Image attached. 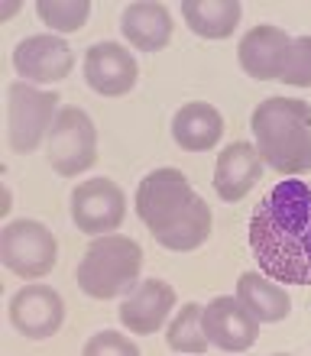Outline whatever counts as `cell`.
I'll return each mask as SVG.
<instances>
[{"label":"cell","instance_id":"obj_7","mask_svg":"<svg viewBox=\"0 0 311 356\" xmlns=\"http://www.w3.org/2000/svg\"><path fill=\"white\" fill-rule=\"evenodd\" d=\"M127 217V195L111 178H88L72 191V220L81 234H113Z\"/></svg>","mask_w":311,"mask_h":356},{"label":"cell","instance_id":"obj_12","mask_svg":"<svg viewBox=\"0 0 311 356\" xmlns=\"http://www.w3.org/2000/svg\"><path fill=\"white\" fill-rule=\"evenodd\" d=\"M140 68L130 49L120 42H97L85 56V81L101 97H123L136 88Z\"/></svg>","mask_w":311,"mask_h":356},{"label":"cell","instance_id":"obj_5","mask_svg":"<svg viewBox=\"0 0 311 356\" xmlns=\"http://www.w3.org/2000/svg\"><path fill=\"white\" fill-rule=\"evenodd\" d=\"M0 256H3V266H7L13 275L26 282L46 279L49 272L56 269L58 259V243L52 230L39 220H10L0 234Z\"/></svg>","mask_w":311,"mask_h":356},{"label":"cell","instance_id":"obj_24","mask_svg":"<svg viewBox=\"0 0 311 356\" xmlns=\"http://www.w3.org/2000/svg\"><path fill=\"white\" fill-rule=\"evenodd\" d=\"M140 347L117 330H101L85 343V356H136Z\"/></svg>","mask_w":311,"mask_h":356},{"label":"cell","instance_id":"obj_13","mask_svg":"<svg viewBox=\"0 0 311 356\" xmlns=\"http://www.w3.org/2000/svg\"><path fill=\"white\" fill-rule=\"evenodd\" d=\"M175 308V289L162 279H146L123 298L120 324L130 334H156Z\"/></svg>","mask_w":311,"mask_h":356},{"label":"cell","instance_id":"obj_9","mask_svg":"<svg viewBox=\"0 0 311 356\" xmlns=\"http://www.w3.org/2000/svg\"><path fill=\"white\" fill-rule=\"evenodd\" d=\"M10 327L26 340H46L62 330L65 321V301L52 285L42 282H29L10 298L7 308Z\"/></svg>","mask_w":311,"mask_h":356},{"label":"cell","instance_id":"obj_17","mask_svg":"<svg viewBox=\"0 0 311 356\" xmlns=\"http://www.w3.org/2000/svg\"><path fill=\"white\" fill-rule=\"evenodd\" d=\"M237 298L260 318V324H279L292 311V298L282 282L269 279L266 272H244L237 282Z\"/></svg>","mask_w":311,"mask_h":356},{"label":"cell","instance_id":"obj_15","mask_svg":"<svg viewBox=\"0 0 311 356\" xmlns=\"http://www.w3.org/2000/svg\"><path fill=\"white\" fill-rule=\"evenodd\" d=\"M263 178V159L256 152V143H230L217 156L214 191L221 201H240Z\"/></svg>","mask_w":311,"mask_h":356},{"label":"cell","instance_id":"obj_21","mask_svg":"<svg viewBox=\"0 0 311 356\" xmlns=\"http://www.w3.org/2000/svg\"><path fill=\"white\" fill-rule=\"evenodd\" d=\"M169 350L172 353H185V356H201L207 353L211 340L205 334V305H195L189 301L185 308L172 318L169 324Z\"/></svg>","mask_w":311,"mask_h":356},{"label":"cell","instance_id":"obj_19","mask_svg":"<svg viewBox=\"0 0 311 356\" xmlns=\"http://www.w3.org/2000/svg\"><path fill=\"white\" fill-rule=\"evenodd\" d=\"M182 17L189 29L201 39H230L244 17L240 0H185Z\"/></svg>","mask_w":311,"mask_h":356},{"label":"cell","instance_id":"obj_1","mask_svg":"<svg viewBox=\"0 0 311 356\" xmlns=\"http://www.w3.org/2000/svg\"><path fill=\"white\" fill-rule=\"evenodd\" d=\"M260 272L289 285H311V181L285 178L266 191L250 220Z\"/></svg>","mask_w":311,"mask_h":356},{"label":"cell","instance_id":"obj_26","mask_svg":"<svg viewBox=\"0 0 311 356\" xmlns=\"http://www.w3.org/2000/svg\"><path fill=\"white\" fill-rule=\"evenodd\" d=\"M10 197H13V195H10V188H3V191H0V211H3V214L13 207V204H10Z\"/></svg>","mask_w":311,"mask_h":356},{"label":"cell","instance_id":"obj_25","mask_svg":"<svg viewBox=\"0 0 311 356\" xmlns=\"http://www.w3.org/2000/svg\"><path fill=\"white\" fill-rule=\"evenodd\" d=\"M19 7H23L19 0H10V3H3V7H0V17H3V19H10V17H13V13H17Z\"/></svg>","mask_w":311,"mask_h":356},{"label":"cell","instance_id":"obj_8","mask_svg":"<svg viewBox=\"0 0 311 356\" xmlns=\"http://www.w3.org/2000/svg\"><path fill=\"white\" fill-rule=\"evenodd\" d=\"M195 201V188L179 169H156L136 188V217L152 230L172 224Z\"/></svg>","mask_w":311,"mask_h":356},{"label":"cell","instance_id":"obj_16","mask_svg":"<svg viewBox=\"0 0 311 356\" xmlns=\"http://www.w3.org/2000/svg\"><path fill=\"white\" fill-rule=\"evenodd\" d=\"M123 39L140 52H159L169 46L172 39V17L166 3H152V0H136L127 3L120 19Z\"/></svg>","mask_w":311,"mask_h":356},{"label":"cell","instance_id":"obj_10","mask_svg":"<svg viewBox=\"0 0 311 356\" xmlns=\"http://www.w3.org/2000/svg\"><path fill=\"white\" fill-rule=\"evenodd\" d=\"M13 68L19 81L29 85H58L72 75L75 68V52L56 33H39V36L23 39L13 49Z\"/></svg>","mask_w":311,"mask_h":356},{"label":"cell","instance_id":"obj_23","mask_svg":"<svg viewBox=\"0 0 311 356\" xmlns=\"http://www.w3.org/2000/svg\"><path fill=\"white\" fill-rule=\"evenodd\" d=\"M279 81L292 88H311V36L292 39V49H289V58H285V72Z\"/></svg>","mask_w":311,"mask_h":356},{"label":"cell","instance_id":"obj_11","mask_svg":"<svg viewBox=\"0 0 311 356\" xmlns=\"http://www.w3.org/2000/svg\"><path fill=\"white\" fill-rule=\"evenodd\" d=\"M205 334L224 353H246L260 337V318L237 295H221L205 305Z\"/></svg>","mask_w":311,"mask_h":356},{"label":"cell","instance_id":"obj_3","mask_svg":"<svg viewBox=\"0 0 311 356\" xmlns=\"http://www.w3.org/2000/svg\"><path fill=\"white\" fill-rule=\"evenodd\" d=\"M143 250L123 234H104L88 246L78 263V285L88 298L107 301L130 295L140 285Z\"/></svg>","mask_w":311,"mask_h":356},{"label":"cell","instance_id":"obj_4","mask_svg":"<svg viewBox=\"0 0 311 356\" xmlns=\"http://www.w3.org/2000/svg\"><path fill=\"white\" fill-rule=\"evenodd\" d=\"M58 94L42 91V88L29 85V81H13L7 88V143L10 149L26 156L42 146L49 136L52 123H56Z\"/></svg>","mask_w":311,"mask_h":356},{"label":"cell","instance_id":"obj_20","mask_svg":"<svg viewBox=\"0 0 311 356\" xmlns=\"http://www.w3.org/2000/svg\"><path fill=\"white\" fill-rule=\"evenodd\" d=\"M152 236H156V243L172 250V253H191L211 236V207L205 204V197L195 195V201L172 224H166L162 230H152Z\"/></svg>","mask_w":311,"mask_h":356},{"label":"cell","instance_id":"obj_14","mask_svg":"<svg viewBox=\"0 0 311 356\" xmlns=\"http://www.w3.org/2000/svg\"><path fill=\"white\" fill-rule=\"evenodd\" d=\"M292 36L279 26H253L240 39V68L256 81L282 78Z\"/></svg>","mask_w":311,"mask_h":356},{"label":"cell","instance_id":"obj_18","mask_svg":"<svg viewBox=\"0 0 311 356\" xmlns=\"http://www.w3.org/2000/svg\"><path fill=\"white\" fill-rule=\"evenodd\" d=\"M224 133V117L217 107L211 104H201V101H191L185 104L175 120H172V136L179 143L185 152H205L211 149Z\"/></svg>","mask_w":311,"mask_h":356},{"label":"cell","instance_id":"obj_2","mask_svg":"<svg viewBox=\"0 0 311 356\" xmlns=\"http://www.w3.org/2000/svg\"><path fill=\"white\" fill-rule=\"evenodd\" d=\"M260 159L279 175L311 172V107L295 97H269L253 111Z\"/></svg>","mask_w":311,"mask_h":356},{"label":"cell","instance_id":"obj_22","mask_svg":"<svg viewBox=\"0 0 311 356\" xmlns=\"http://www.w3.org/2000/svg\"><path fill=\"white\" fill-rule=\"evenodd\" d=\"M36 13L52 33H78L91 17V3L88 0H39Z\"/></svg>","mask_w":311,"mask_h":356},{"label":"cell","instance_id":"obj_6","mask_svg":"<svg viewBox=\"0 0 311 356\" xmlns=\"http://www.w3.org/2000/svg\"><path fill=\"white\" fill-rule=\"evenodd\" d=\"M49 165L62 178H75L88 172L97 159V130L95 120L88 117L81 107H62L49 130V146H46Z\"/></svg>","mask_w":311,"mask_h":356}]
</instances>
